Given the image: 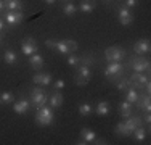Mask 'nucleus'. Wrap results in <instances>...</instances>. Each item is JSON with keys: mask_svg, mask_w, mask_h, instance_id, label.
I'll return each instance as SVG.
<instances>
[{"mask_svg": "<svg viewBox=\"0 0 151 145\" xmlns=\"http://www.w3.org/2000/svg\"><path fill=\"white\" fill-rule=\"evenodd\" d=\"M55 50L60 53V55H69V47H68L66 44V39H63V41H56L55 44Z\"/></svg>", "mask_w": 151, "mask_h": 145, "instance_id": "4be33fe9", "label": "nucleus"}, {"mask_svg": "<svg viewBox=\"0 0 151 145\" xmlns=\"http://www.w3.org/2000/svg\"><path fill=\"white\" fill-rule=\"evenodd\" d=\"M148 81H150V76L148 74H145V72H134L132 76H129L127 84H129V87L138 90V89H143Z\"/></svg>", "mask_w": 151, "mask_h": 145, "instance_id": "39448f33", "label": "nucleus"}, {"mask_svg": "<svg viewBox=\"0 0 151 145\" xmlns=\"http://www.w3.org/2000/svg\"><path fill=\"white\" fill-rule=\"evenodd\" d=\"M2 29H3V21L0 20V31H2Z\"/></svg>", "mask_w": 151, "mask_h": 145, "instance_id": "37998d69", "label": "nucleus"}, {"mask_svg": "<svg viewBox=\"0 0 151 145\" xmlns=\"http://www.w3.org/2000/svg\"><path fill=\"white\" fill-rule=\"evenodd\" d=\"M114 81V84H116V89L117 90H127L129 89V84H127V78H116V79H113Z\"/></svg>", "mask_w": 151, "mask_h": 145, "instance_id": "c756f323", "label": "nucleus"}, {"mask_svg": "<svg viewBox=\"0 0 151 145\" xmlns=\"http://www.w3.org/2000/svg\"><path fill=\"white\" fill-rule=\"evenodd\" d=\"M64 2H69V0H64Z\"/></svg>", "mask_w": 151, "mask_h": 145, "instance_id": "a18cd8bd", "label": "nucleus"}, {"mask_svg": "<svg viewBox=\"0 0 151 145\" xmlns=\"http://www.w3.org/2000/svg\"><path fill=\"white\" fill-rule=\"evenodd\" d=\"M21 52H23L26 57L34 55V53L37 52V44H35L34 39H32V37L23 39V42H21Z\"/></svg>", "mask_w": 151, "mask_h": 145, "instance_id": "6e6552de", "label": "nucleus"}, {"mask_svg": "<svg viewBox=\"0 0 151 145\" xmlns=\"http://www.w3.org/2000/svg\"><path fill=\"white\" fill-rule=\"evenodd\" d=\"M129 68H132L135 72H150V60L146 58H142V55H137V57H132L129 58V63H127Z\"/></svg>", "mask_w": 151, "mask_h": 145, "instance_id": "f03ea898", "label": "nucleus"}, {"mask_svg": "<svg viewBox=\"0 0 151 145\" xmlns=\"http://www.w3.org/2000/svg\"><path fill=\"white\" fill-rule=\"evenodd\" d=\"M48 102V97L45 94V89L42 87H34L31 90V105H34L35 108H40Z\"/></svg>", "mask_w": 151, "mask_h": 145, "instance_id": "7ed1b4c3", "label": "nucleus"}, {"mask_svg": "<svg viewBox=\"0 0 151 145\" xmlns=\"http://www.w3.org/2000/svg\"><path fill=\"white\" fill-rule=\"evenodd\" d=\"M145 123H146V124H150V123H151V115H150V111L145 115Z\"/></svg>", "mask_w": 151, "mask_h": 145, "instance_id": "ea45409f", "label": "nucleus"}, {"mask_svg": "<svg viewBox=\"0 0 151 145\" xmlns=\"http://www.w3.org/2000/svg\"><path fill=\"white\" fill-rule=\"evenodd\" d=\"M29 65H31L32 70L40 71V70H42V66H44V57H42L40 53L35 52L34 55H31V57H29Z\"/></svg>", "mask_w": 151, "mask_h": 145, "instance_id": "dca6fc26", "label": "nucleus"}, {"mask_svg": "<svg viewBox=\"0 0 151 145\" xmlns=\"http://www.w3.org/2000/svg\"><path fill=\"white\" fill-rule=\"evenodd\" d=\"M63 13L68 14V16H73L74 13H77V7H76L73 2H64V5H63Z\"/></svg>", "mask_w": 151, "mask_h": 145, "instance_id": "bb28decb", "label": "nucleus"}, {"mask_svg": "<svg viewBox=\"0 0 151 145\" xmlns=\"http://www.w3.org/2000/svg\"><path fill=\"white\" fill-rule=\"evenodd\" d=\"M5 2V8L10 12H21L23 10V2L21 0H3Z\"/></svg>", "mask_w": 151, "mask_h": 145, "instance_id": "aec40b11", "label": "nucleus"}, {"mask_svg": "<svg viewBox=\"0 0 151 145\" xmlns=\"http://www.w3.org/2000/svg\"><path fill=\"white\" fill-rule=\"evenodd\" d=\"M119 113L122 118H129V116H132V103H129L127 100L121 102L119 103Z\"/></svg>", "mask_w": 151, "mask_h": 145, "instance_id": "412c9836", "label": "nucleus"}, {"mask_svg": "<svg viewBox=\"0 0 151 145\" xmlns=\"http://www.w3.org/2000/svg\"><path fill=\"white\" fill-rule=\"evenodd\" d=\"M95 7H96V0H82L81 5H79V10L82 13H90L95 10Z\"/></svg>", "mask_w": 151, "mask_h": 145, "instance_id": "6ab92c4d", "label": "nucleus"}, {"mask_svg": "<svg viewBox=\"0 0 151 145\" xmlns=\"http://www.w3.org/2000/svg\"><path fill=\"white\" fill-rule=\"evenodd\" d=\"M76 74L82 76V78L88 79V81L92 79V71H90V68L85 66V65H79V66H77V71H76Z\"/></svg>", "mask_w": 151, "mask_h": 145, "instance_id": "a878e982", "label": "nucleus"}, {"mask_svg": "<svg viewBox=\"0 0 151 145\" xmlns=\"http://www.w3.org/2000/svg\"><path fill=\"white\" fill-rule=\"evenodd\" d=\"M96 137V134L93 132L92 129H88V128H84L81 130V137H79V145H85V144H92L93 142V139Z\"/></svg>", "mask_w": 151, "mask_h": 145, "instance_id": "9d476101", "label": "nucleus"}, {"mask_svg": "<svg viewBox=\"0 0 151 145\" xmlns=\"http://www.w3.org/2000/svg\"><path fill=\"white\" fill-rule=\"evenodd\" d=\"M53 119H55V115H53L52 108L44 105V107L37 108V115H35V124L40 126V128H47V126L53 124Z\"/></svg>", "mask_w": 151, "mask_h": 145, "instance_id": "f257e3e1", "label": "nucleus"}, {"mask_svg": "<svg viewBox=\"0 0 151 145\" xmlns=\"http://www.w3.org/2000/svg\"><path fill=\"white\" fill-rule=\"evenodd\" d=\"M114 132H116L117 136H122V137L130 136V134H129V130H127V128H125V124H124V121L117 123V124H116V128H114Z\"/></svg>", "mask_w": 151, "mask_h": 145, "instance_id": "7c9ffc66", "label": "nucleus"}, {"mask_svg": "<svg viewBox=\"0 0 151 145\" xmlns=\"http://www.w3.org/2000/svg\"><path fill=\"white\" fill-rule=\"evenodd\" d=\"M66 44H68V47H69V52L71 53H74L76 52V50H77V42H76V41H73V39H66Z\"/></svg>", "mask_w": 151, "mask_h": 145, "instance_id": "f704fd0d", "label": "nucleus"}, {"mask_svg": "<svg viewBox=\"0 0 151 145\" xmlns=\"http://www.w3.org/2000/svg\"><path fill=\"white\" fill-rule=\"evenodd\" d=\"M106 2H109V0H106Z\"/></svg>", "mask_w": 151, "mask_h": 145, "instance_id": "49530a36", "label": "nucleus"}, {"mask_svg": "<svg viewBox=\"0 0 151 145\" xmlns=\"http://www.w3.org/2000/svg\"><path fill=\"white\" fill-rule=\"evenodd\" d=\"M137 103V108H138V110H143V111H146V113H148V111H151V99H150V94H146V95H140L138 97V100L135 102Z\"/></svg>", "mask_w": 151, "mask_h": 145, "instance_id": "2eb2a0df", "label": "nucleus"}, {"mask_svg": "<svg viewBox=\"0 0 151 145\" xmlns=\"http://www.w3.org/2000/svg\"><path fill=\"white\" fill-rule=\"evenodd\" d=\"M53 87H55V90H61V89H64V81H63V79H58V81H55Z\"/></svg>", "mask_w": 151, "mask_h": 145, "instance_id": "c9c22d12", "label": "nucleus"}, {"mask_svg": "<svg viewBox=\"0 0 151 145\" xmlns=\"http://www.w3.org/2000/svg\"><path fill=\"white\" fill-rule=\"evenodd\" d=\"M92 144H96V145H106L108 142L105 139H98V137H95V139H93V142Z\"/></svg>", "mask_w": 151, "mask_h": 145, "instance_id": "4c0bfd02", "label": "nucleus"}, {"mask_svg": "<svg viewBox=\"0 0 151 145\" xmlns=\"http://www.w3.org/2000/svg\"><path fill=\"white\" fill-rule=\"evenodd\" d=\"M105 57L108 61H122L125 58V49H122L119 45L108 47L105 50Z\"/></svg>", "mask_w": 151, "mask_h": 145, "instance_id": "423d86ee", "label": "nucleus"}, {"mask_svg": "<svg viewBox=\"0 0 151 145\" xmlns=\"http://www.w3.org/2000/svg\"><path fill=\"white\" fill-rule=\"evenodd\" d=\"M3 61H5L6 65H10V66H15L18 63V53L15 50H5V53H3Z\"/></svg>", "mask_w": 151, "mask_h": 145, "instance_id": "a211bd4d", "label": "nucleus"}, {"mask_svg": "<svg viewBox=\"0 0 151 145\" xmlns=\"http://www.w3.org/2000/svg\"><path fill=\"white\" fill-rule=\"evenodd\" d=\"M130 136H134V139L137 142H143V140L146 139V129L143 128V126H138V128L134 129V132H132Z\"/></svg>", "mask_w": 151, "mask_h": 145, "instance_id": "5701e85b", "label": "nucleus"}, {"mask_svg": "<svg viewBox=\"0 0 151 145\" xmlns=\"http://www.w3.org/2000/svg\"><path fill=\"white\" fill-rule=\"evenodd\" d=\"M150 50H151V44L148 39H140L134 45V52L137 55H146V53H150Z\"/></svg>", "mask_w": 151, "mask_h": 145, "instance_id": "1a4fd4ad", "label": "nucleus"}, {"mask_svg": "<svg viewBox=\"0 0 151 145\" xmlns=\"http://www.w3.org/2000/svg\"><path fill=\"white\" fill-rule=\"evenodd\" d=\"M32 81L37 86H50L52 84V74H50V72H40L39 71L37 74L32 78Z\"/></svg>", "mask_w": 151, "mask_h": 145, "instance_id": "f8f14e48", "label": "nucleus"}, {"mask_svg": "<svg viewBox=\"0 0 151 145\" xmlns=\"http://www.w3.org/2000/svg\"><path fill=\"white\" fill-rule=\"evenodd\" d=\"M117 21L122 24V26H130L134 23V13L130 12V8L127 7H121L117 10Z\"/></svg>", "mask_w": 151, "mask_h": 145, "instance_id": "0eeeda50", "label": "nucleus"}, {"mask_svg": "<svg viewBox=\"0 0 151 145\" xmlns=\"http://www.w3.org/2000/svg\"><path fill=\"white\" fill-rule=\"evenodd\" d=\"M5 21L10 24V26H18V24L23 21V13L21 12H6L5 13Z\"/></svg>", "mask_w": 151, "mask_h": 145, "instance_id": "9b49d317", "label": "nucleus"}, {"mask_svg": "<svg viewBox=\"0 0 151 145\" xmlns=\"http://www.w3.org/2000/svg\"><path fill=\"white\" fill-rule=\"evenodd\" d=\"M13 102H15V97H13L12 92L5 90V92L0 94V103L2 105H8V103H13Z\"/></svg>", "mask_w": 151, "mask_h": 145, "instance_id": "cd10ccee", "label": "nucleus"}, {"mask_svg": "<svg viewBox=\"0 0 151 145\" xmlns=\"http://www.w3.org/2000/svg\"><path fill=\"white\" fill-rule=\"evenodd\" d=\"M0 42H2V34H0Z\"/></svg>", "mask_w": 151, "mask_h": 145, "instance_id": "c03bdc74", "label": "nucleus"}, {"mask_svg": "<svg viewBox=\"0 0 151 145\" xmlns=\"http://www.w3.org/2000/svg\"><path fill=\"white\" fill-rule=\"evenodd\" d=\"M93 61H95V58H93L92 55H84V57H81V63L79 65H85V66H88V65H92Z\"/></svg>", "mask_w": 151, "mask_h": 145, "instance_id": "72a5a7b5", "label": "nucleus"}, {"mask_svg": "<svg viewBox=\"0 0 151 145\" xmlns=\"http://www.w3.org/2000/svg\"><path fill=\"white\" fill-rule=\"evenodd\" d=\"M124 74V65L121 61H109L108 66L105 68V76L108 79H116V78H121Z\"/></svg>", "mask_w": 151, "mask_h": 145, "instance_id": "20e7f679", "label": "nucleus"}, {"mask_svg": "<svg viewBox=\"0 0 151 145\" xmlns=\"http://www.w3.org/2000/svg\"><path fill=\"white\" fill-rule=\"evenodd\" d=\"M92 111H93L92 105L87 103V102H84V103L79 105V115H81V116H90Z\"/></svg>", "mask_w": 151, "mask_h": 145, "instance_id": "c85d7f7f", "label": "nucleus"}, {"mask_svg": "<svg viewBox=\"0 0 151 145\" xmlns=\"http://www.w3.org/2000/svg\"><path fill=\"white\" fill-rule=\"evenodd\" d=\"M48 102H50V107L52 108H60L61 105H63V102H64V97H63V94H61L60 90H56V92H53L52 95L48 97Z\"/></svg>", "mask_w": 151, "mask_h": 145, "instance_id": "f3484780", "label": "nucleus"}, {"mask_svg": "<svg viewBox=\"0 0 151 145\" xmlns=\"http://www.w3.org/2000/svg\"><path fill=\"white\" fill-rule=\"evenodd\" d=\"M140 94L137 92V89H132V87H129L127 90H125V100L129 102V103H135L137 100H138Z\"/></svg>", "mask_w": 151, "mask_h": 145, "instance_id": "393cba45", "label": "nucleus"}, {"mask_svg": "<svg viewBox=\"0 0 151 145\" xmlns=\"http://www.w3.org/2000/svg\"><path fill=\"white\" fill-rule=\"evenodd\" d=\"M124 124H125V128H127L129 134H132L135 128L142 126V118H140V116H129V118H125Z\"/></svg>", "mask_w": 151, "mask_h": 145, "instance_id": "4468645a", "label": "nucleus"}, {"mask_svg": "<svg viewBox=\"0 0 151 145\" xmlns=\"http://www.w3.org/2000/svg\"><path fill=\"white\" fill-rule=\"evenodd\" d=\"M74 84L79 86V87H85L88 84V79L82 78V76H79V74H74Z\"/></svg>", "mask_w": 151, "mask_h": 145, "instance_id": "473e14b6", "label": "nucleus"}, {"mask_svg": "<svg viewBox=\"0 0 151 145\" xmlns=\"http://www.w3.org/2000/svg\"><path fill=\"white\" fill-rule=\"evenodd\" d=\"M3 10H5V2H3V0H0V13H2Z\"/></svg>", "mask_w": 151, "mask_h": 145, "instance_id": "a19ab883", "label": "nucleus"}, {"mask_svg": "<svg viewBox=\"0 0 151 145\" xmlns=\"http://www.w3.org/2000/svg\"><path fill=\"white\" fill-rule=\"evenodd\" d=\"M55 44H56V41H52V39H47L45 41V45L48 47V49H55Z\"/></svg>", "mask_w": 151, "mask_h": 145, "instance_id": "58836bf2", "label": "nucleus"}, {"mask_svg": "<svg viewBox=\"0 0 151 145\" xmlns=\"http://www.w3.org/2000/svg\"><path fill=\"white\" fill-rule=\"evenodd\" d=\"M79 63H81V57L74 55V53H69V55H68V65H69V66H77Z\"/></svg>", "mask_w": 151, "mask_h": 145, "instance_id": "2f4dec72", "label": "nucleus"}, {"mask_svg": "<svg viewBox=\"0 0 151 145\" xmlns=\"http://www.w3.org/2000/svg\"><path fill=\"white\" fill-rule=\"evenodd\" d=\"M96 115L98 116H108L109 115V103L108 102H98V105H96Z\"/></svg>", "mask_w": 151, "mask_h": 145, "instance_id": "b1692460", "label": "nucleus"}, {"mask_svg": "<svg viewBox=\"0 0 151 145\" xmlns=\"http://www.w3.org/2000/svg\"><path fill=\"white\" fill-rule=\"evenodd\" d=\"M31 108V102H27V100H24V99H21V100H18V102H13V111H15L16 115H24V113H27V110Z\"/></svg>", "mask_w": 151, "mask_h": 145, "instance_id": "ddd939ff", "label": "nucleus"}, {"mask_svg": "<svg viewBox=\"0 0 151 145\" xmlns=\"http://www.w3.org/2000/svg\"><path fill=\"white\" fill-rule=\"evenodd\" d=\"M135 5H138V0H124V7H127V8H132Z\"/></svg>", "mask_w": 151, "mask_h": 145, "instance_id": "e433bc0d", "label": "nucleus"}, {"mask_svg": "<svg viewBox=\"0 0 151 145\" xmlns=\"http://www.w3.org/2000/svg\"><path fill=\"white\" fill-rule=\"evenodd\" d=\"M45 2H47V3H48V5H52V3H55V2H56V0H45Z\"/></svg>", "mask_w": 151, "mask_h": 145, "instance_id": "79ce46f5", "label": "nucleus"}]
</instances>
